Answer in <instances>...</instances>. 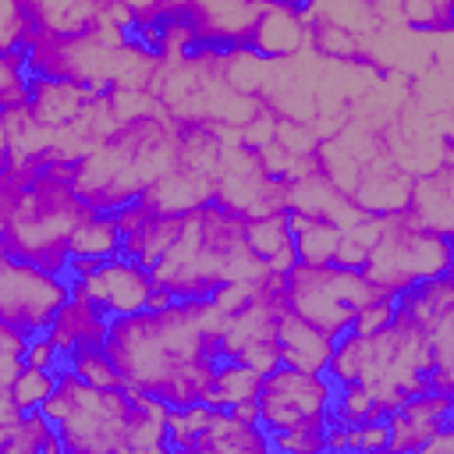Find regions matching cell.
<instances>
[{"mask_svg":"<svg viewBox=\"0 0 454 454\" xmlns=\"http://www.w3.org/2000/svg\"><path fill=\"white\" fill-rule=\"evenodd\" d=\"M11 167V128H7V114L0 110V174H7Z\"/></svg>","mask_w":454,"mask_h":454,"instance_id":"obj_29","label":"cell"},{"mask_svg":"<svg viewBox=\"0 0 454 454\" xmlns=\"http://www.w3.org/2000/svg\"><path fill=\"white\" fill-rule=\"evenodd\" d=\"M394 294H376V298H369L358 312H355V319H351V330L355 333H376V330H383V326H390L394 323Z\"/></svg>","mask_w":454,"mask_h":454,"instance_id":"obj_25","label":"cell"},{"mask_svg":"<svg viewBox=\"0 0 454 454\" xmlns=\"http://www.w3.org/2000/svg\"><path fill=\"white\" fill-rule=\"evenodd\" d=\"M404 216L426 231L436 234H450L454 227V184H450V163L411 177V192H408V206Z\"/></svg>","mask_w":454,"mask_h":454,"instance_id":"obj_10","label":"cell"},{"mask_svg":"<svg viewBox=\"0 0 454 454\" xmlns=\"http://www.w3.org/2000/svg\"><path fill=\"white\" fill-rule=\"evenodd\" d=\"M419 454H454V426H450V422L440 426V429L419 447Z\"/></svg>","mask_w":454,"mask_h":454,"instance_id":"obj_28","label":"cell"},{"mask_svg":"<svg viewBox=\"0 0 454 454\" xmlns=\"http://www.w3.org/2000/svg\"><path fill=\"white\" fill-rule=\"evenodd\" d=\"M60 362H64V355H60V348L50 340V333L43 330V333H28V340H25V358H21V365H35V369H60Z\"/></svg>","mask_w":454,"mask_h":454,"instance_id":"obj_27","label":"cell"},{"mask_svg":"<svg viewBox=\"0 0 454 454\" xmlns=\"http://www.w3.org/2000/svg\"><path fill=\"white\" fill-rule=\"evenodd\" d=\"M99 89H85V85H74L67 78H46V74H35L28 82V99H25V110L43 124V128H64L71 124L85 103L96 96Z\"/></svg>","mask_w":454,"mask_h":454,"instance_id":"obj_12","label":"cell"},{"mask_svg":"<svg viewBox=\"0 0 454 454\" xmlns=\"http://www.w3.org/2000/svg\"><path fill=\"white\" fill-rule=\"evenodd\" d=\"M333 380L326 372H305L291 365H277L259 380L255 408L262 433L280 429H301V426H323L333 408Z\"/></svg>","mask_w":454,"mask_h":454,"instance_id":"obj_5","label":"cell"},{"mask_svg":"<svg viewBox=\"0 0 454 454\" xmlns=\"http://www.w3.org/2000/svg\"><path fill=\"white\" fill-rule=\"evenodd\" d=\"M57 387V372L53 369H35V365H21L11 380V401L18 411H35L43 408V401L53 394Z\"/></svg>","mask_w":454,"mask_h":454,"instance_id":"obj_21","label":"cell"},{"mask_svg":"<svg viewBox=\"0 0 454 454\" xmlns=\"http://www.w3.org/2000/svg\"><path fill=\"white\" fill-rule=\"evenodd\" d=\"M394 316L419 326L422 333L443 319L447 312H454V284H450V273L443 277H429V280H419L411 287H404L401 294H394Z\"/></svg>","mask_w":454,"mask_h":454,"instance_id":"obj_15","label":"cell"},{"mask_svg":"<svg viewBox=\"0 0 454 454\" xmlns=\"http://www.w3.org/2000/svg\"><path fill=\"white\" fill-rule=\"evenodd\" d=\"M106 326H110V319L92 305V301H85L82 294H67V301L57 309V316L50 319V326H46V333H50V340L60 348V355H67V351H74V348H103V340H106Z\"/></svg>","mask_w":454,"mask_h":454,"instance_id":"obj_13","label":"cell"},{"mask_svg":"<svg viewBox=\"0 0 454 454\" xmlns=\"http://www.w3.org/2000/svg\"><path fill=\"white\" fill-rule=\"evenodd\" d=\"M67 255H82V259H96V262H106V259L121 255V227H117L114 213L92 209V213L71 231Z\"/></svg>","mask_w":454,"mask_h":454,"instance_id":"obj_19","label":"cell"},{"mask_svg":"<svg viewBox=\"0 0 454 454\" xmlns=\"http://www.w3.org/2000/svg\"><path fill=\"white\" fill-rule=\"evenodd\" d=\"M223 319L209 298L167 301L110 319L103 351L124 390L153 394L170 408L195 404L213 380Z\"/></svg>","mask_w":454,"mask_h":454,"instance_id":"obj_1","label":"cell"},{"mask_svg":"<svg viewBox=\"0 0 454 454\" xmlns=\"http://www.w3.org/2000/svg\"><path fill=\"white\" fill-rule=\"evenodd\" d=\"M245 245L252 248V255H259L273 273H287L298 259H294V241H291V227H287V209L266 213V216H252L245 220Z\"/></svg>","mask_w":454,"mask_h":454,"instance_id":"obj_16","label":"cell"},{"mask_svg":"<svg viewBox=\"0 0 454 454\" xmlns=\"http://www.w3.org/2000/svg\"><path fill=\"white\" fill-rule=\"evenodd\" d=\"M450 422V394L422 390L401 401L394 411H387V429H390V447L387 450H415Z\"/></svg>","mask_w":454,"mask_h":454,"instance_id":"obj_8","label":"cell"},{"mask_svg":"<svg viewBox=\"0 0 454 454\" xmlns=\"http://www.w3.org/2000/svg\"><path fill=\"white\" fill-rule=\"evenodd\" d=\"M60 365H67L78 380H85L92 387H121V376H117L114 362L103 348H74V351L64 355Z\"/></svg>","mask_w":454,"mask_h":454,"instance_id":"obj_23","label":"cell"},{"mask_svg":"<svg viewBox=\"0 0 454 454\" xmlns=\"http://www.w3.org/2000/svg\"><path fill=\"white\" fill-rule=\"evenodd\" d=\"M25 340H28V333H21L18 326H11V323L0 319V426H11L21 415L14 408V401H11V380L21 369Z\"/></svg>","mask_w":454,"mask_h":454,"instance_id":"obj_20","label":"cell"},{"mask_svg":"<svg viewBox=\"0 0 454 454\" xmlns=\"http://www.w3.org/2000/svg\"><path fill=\"white\" fill-rule=\"evenodd\" d=\"M390 447V429L387 419H369L348 426V450H387Z\"/></svg>","mask_w":454,"mask_h":454,"instance_id":"obj_26","label":"cell"},{"mask_svg":"<svg viewBox=\"0 0 454 454\" xmlns=\"http://www.w3.org/2000/svg\"><path fill=\"white\" fill-rule=\"evenodd\" d=\"M25 99H28L25 53L21 50H0V110L25 106Z\"/></svg>","mask_w":454,"mask_h":454,"instance_id":"obj_24","label":"cell"},{"mask_svg":"<svg viewBox=\"0 0 454 454\" xmlns=\"http://www.w3.org/2000/svg\"><path fill=\"white\" fill-rule=\"evenodd\" d=\"M248 50H255L266 60H291L301 46H309V25L298 11V4H277L266 0L262 11L252 21Z\"/></svg>","mask_w":454,"mask_h":454,"instance_id":"obj_9","label":"cell"},{"mask_svg":"<svg viewBox=\"0 0 454 454\" xmlns=\"http://www.w3.org/2000/svg\"><path fill=\"white\" fill-rule=\"evenodd\" d=\"M287 227H291L298 262H312V266L333 262V252L340 245V227H333L330 220H319V216L294 213V209H287Z\"/></svg>","mask_w":454,"mask_h":454,"instance_id":"obj_18","label":"cell"},{"mask_svg":"<svg viewBox=\"0 0 454 454\" xmlns=\"http://www.w3.org/2000/svg\"><path fill=\"white\" fill-rule=\"evenodd\" d=\"M259 372L238 358H216L213 365V380L202 394V404L209 408H234V404H245V401H255L259 394Z\"/></svg>","mask_w":454,"mask_h":454,"instance_id":"obj_17","label":"cell"},{"mask_svg":"<svg viewBox=\"0 0 454 454\" xmlns=\"http://www.w3.org/2000/svg\"><path fill=\"white\" fill-rule=\"evenodd\" d=\"M192 450H209V454H259V450H270V436L262 433L259 422H241L227 408H213L209 426L192 440Z\"/></svg>","mask_w":454,"mask_h":454,"instance_id":"obj_14","label":"cell"},{"mask_svg":"<svg viewBox=\"0 0 454 454\" xmlns=\"http://www.w3.org/2000/svg\"><path fill=\"white\" fill-rule=\"evenodd\" d=\"M39 411L53 422L64 450H74V454L128 450L131 394L124 387H92L78 380L67 365H60L57 387Z\"/></svg>","mask_w":454,"mask_h":454,"instance_id":"obj_2","label":"cell"},{"mask_svg":"<svg viewBox=\"0 0 454 454\" xmlns=\"http://www.w3.org/2000/svg\"><path fill=\"white\" fill-rule=\"evenodd\" d=\"M362 273L380 294H401L419 280L443 277L450 273V234L426 231L404 213L387 216L362 262Z\"/></svg>","mask_w":454,"mask_h":454,"instance_id":"obj_4","label":"cell"},{"mask_svg":"<svg viewBox=\"0 0 454 454\" xmlns=\"http://www.w3.org/2000/svg\"><path fill=\"white\" fill-rule=\"evenodd\" d=\"M380 291L365 280L362 270H348L337 262H294L280 277V301L287 312L301 316L305 323L319 326L330 337H340L351 330L355 312L376 298Z\"/></svg>","mask_w":454,"mask_h":454,"instance_id":"obj_3","label":"cell"},{"mask_svg":"<svg viewBox=\"0 0 454 454\" xmlns=\"http://www.w3.org/2000/svg\"><path fill=\"white\" fill-rule=\"evenodd\" d=\"M71 291L82 294L85 301H92L106 319L117 316H131L142 309H156L167 305L170 298L153 284V273L124 255H114L106 262H99L92 273L71 280Z\"/></svg>","mask_w":454,"mask_h":454,"instance_id":"obj_7","label":"cell"},{"mask_svg":"<svg viewBox=\"0 0 454 454\" xmlns=\"http://www.w3.org/2000/svg\"><path fill=\"white\" fill-rule=\"evenodd\" d=\"M333 340L330 333H323L319 326L305 323L301 316L280 309L277 312V351H280V365H291V369H305V372H323L326 369V358L333 351Z\"/></svg>","mask_w":454,"mask_h":454,"instance_id":"obj_11","label":"cell"},{"mask_svg":"<svg viewBox=\"0 0 454 454\" xmlns=\"http://www.w3.org/2000/svg\"><path fill=\"white\" fill-rule=\"evenodd\" d=\"M71 280L28 259L0 252V319L21 333H43L67 301Z\"/></svg>","mask_w":454,"mask_h":454,"instance_id":"obj_6","label":"cell"},{"mask_svg":"<svg viewBox=\"0 0 454 454\" xmlns=\"http://www.w3.org/2000/svg\"><path fill=\"white\" fill-rule=\"evenodd\" d=\"M450 4L454 0H394V14L408 28L443 35L450 28Z\"/></svg>","mask_w":454,"mask_h":454,"instance_id":"obj_22","label":"cell"}]
</instances>
